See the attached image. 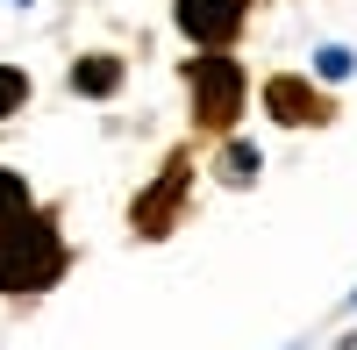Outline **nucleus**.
I'll list each match as a JSON object with an SVG mask.
<instances>
[{
	"mask_svg": "<svg viewBox=\"0 0 357 350\" xmlns=\"http://www.w3.org/2000/svg\"><path fill=\"white\" fill-rule=\"evenodd\" d=\"M57 272H65V243H57L50 222H8L0 229V286L8 294H43V286H57Z\"/></svg>",
	"mask_w": 357,
	"mask_h": 350,
	"instance_id": "obj_1",
	"label": "nucleus"
},
{
	"mask_svg": "<svg viewBox=\"0 0 357 350\" xmlns=\"http://www.w3.org/2000/svg\"><path fill=\"white\" fill-rule=\"evenodd\" d=\"M193 114L200 122H229L236 114V100H243V72H236V57H193Z\"/></svg>",
	"mask_w": 357,
	"mask_h": 350,
	"instance_id": "obj_2",
	"label": "nucleus"
},
{
	"mask_svg": "<svg viewBox=\"0 0 357 350\" xmlns=\"http://www.w3.org/2000/svg\"><path fill=\"white\" fill-rule=\"evenodd\" d=\"M243 15H250V0H178V29L193 43H229L243 29Z\"/></svg>",
	"mask_w": 357,
	"mask_h": 350,
	"instance_id": "obj_3",
	"label": "nucleus"
},
{
	"mask_svg": "<svg viewBox=\"0 0 357 350\" xmlns=\"http://www.w3.org/2000/svg\"><path fill=\"white\" fill-rule=\"evenodd\" d=\"M264 107H279V122H314V114H321L301 79H272V86H264Z\"/></svg>",
	"mask_w": 357,
	"mask_h": 350,
	"instance_id": "obj_4",
	"label": "nucleus"
},
{
	"mask_svg": "<svg viewBox=\"0 0 357 350\" xmlns=\"http://www.w3.org/2000/svg\"><path fill=\"white\" fill-rule=\"evenodd\" d=\"M72 86H79V93H114V86H122V65H114V57H79Z\"/></svg>",
	"mask_w": 357,
	"mask_h": 350,
	"instance_id": "obj_5",
	"label": "nucleus"
},
{
	"mask_svg": "<svg viewBox=\"0 0 357 350\" xmlns=\"http://www.w3.org/2000/svg\"><path fill=\"white\" fill-rule=\"evenodd\" d=\"M29 215V186H22V172H0V229L22 222Z\"/></svg>",
	"mask_w": 357,
	"mask_h": 350,
	"instance_id": "obj_6",
	"label": "nucleus"
},
{
	"mask_svg": "<svg viewBox=\"0 0 357 350\" xmlns=\"http://www.w3.org/2000/svg\"><path fill=\"white\" fill-rule=\"evenodd\" d=\"M22 100H29V72L0 65V122H8V114H22Z\"/></svg>",
	"mask_w": 357,
	"mask_h": 350,
	"instance_id": "obj_7",
	"label": "nucleus"
},
{
	"mask_svg": "<svg viewBox=\"0 0 357 350\" xmlns=\"http://www.w3.org/2000/svg\"><path fill=\"white\" fill-rule=\"evenodd\" d=\"M350 65H357V57H350L343 43H321V50H314V72L329 79V86H336V79H350Z\"/></svg>",
	"mask_w": 357,
	"mask_h": 350,
	"instance_id": "obj_8",
	"label": "nucleus"
},
{
	"mask_svg": "<svg viewBox=\"0 0 357 350\" xmlns=\"http://www.w3.org/2000/svg\"><path fill=\"white\" fill-rule=\"evenodd\" d=\"M250 172H257V151H243V143H236V151H229V179H250Z\"/></svg>",
	"mask_w": 357,
	"mask_h": 350,
	"instance_id": "obj_9",
	"label": "nucleus"
},
{
	"mask_svg": "<svg viewBox=\"0 0 357 350\" xmlns=\"http://www.w3.org/2000/svg\"><path fill=\"white\" fill-rule=\"evenodd\" d=\"M22 8H29V0H22Z\"/></svg>",
	"mask_w": 357,
	"mask_h": 350,
	"instance_id": "obj_10",
	"label": "nucleus"
}]
</instances>
